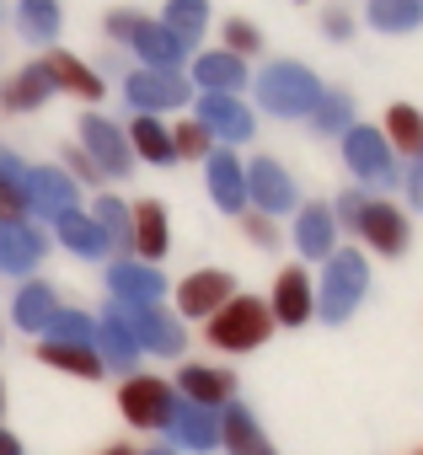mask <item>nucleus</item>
Here are the masks:
<instances>
[{
    "label": "nucleus",
    "mask_w": 423,
    "mask_h": 455,
    "mask_svg": "<svg viewBox=\"0 0 423 455\" xmlns=\"http://www.w3.org/2000/svg\"><path fill=\"white\" fill-rule=\"evenodd\" d=\"M274 332V311L252 295H231L215 316H209V343L215 348H231V354H247L258 343H268Z\"/></svg>",
    "instance_id": "1"
},
{
    "label": "nucleus",
    "mask_w": 423,
    "mask_h": 455,
    "mask_svg": "<svg viewBox=\"0 0 423 455\" xmlns=\"http://www.w3.org/2000/svg\"><path fill=\"white\" fill-rule=\"evenodd\" d=\"M258 97H263L268 113L300 118V113H311V108L322 102V81H316L306 65H268L263 81H258Z\"/></svg>",
    "instance_id": "2"
},
{
    "label": "nucleus",
    "mask_w": 423,
    "mask_h": 455,
    "mask_svg": "<svg viewBox=\"0 0 423 455\" xmlns=\"http://www.w3.org/2000/svg\"><path fill=\"white\" fill-rule=\"evenodd\" d=\"M364 290H370V268H364V258L359 252H332L327 258V279H322V316L327 322H348L354 316V306L364 300Z\"/></svg>",
    "instance_id": "3"
},
{
    "label": "nucleus",
    "mask_w": 423,
    "mask_h": 455,
    "mask_svg": "<svg viewBox=\"0 0 423 455\" xmlns=\"http://www.w3.org/2000/svg\"><path fill=\"white\" fill-rule=\"evenodd\" d=\"M108 28L118 33V38H129L140 54H145V65L150 70H172L177 60H182V38H172L166 28H156V22H145V17H129V12H118V17H108Z\"/></svg>",
    "instance_id": "4"
},
{
    "label": "nucleus",
    "mask_w": 423,
    "mask_h": 455,
    "mask_svg": "<svg viewBox=\"0 0 423 455\" xmlns=\"http://www.w3.org/2000/svg\"><path fill=\"white\" fill-rule=\"evenodd\" d=\"M118 407H124V418L134 423V428H166L172 423V386H161V380H150V375H134L124 391H118Z\"/></svg>",
    "instance_id": "5"
},
{
    "label": "nucleus",
    "mask_w": 423,
    "mask_h": 455,
    "mask_svg": "<svg viewBox=\"0 0 423 455\" xmlns=\"http://www.w3.org/2000/svg\"><path fill=\"white\" fill-rule=\"evenodd\" d=\"M118 322L134 332L140 348H156V354H177V348H182V327H177L166 311L145 306V300H124V306H118Z\"/></svg>",
    "instance_id": "6"
},
{
    "label": "nucleus",
    "mask_w": 423,
    "mask_h": 455,
    "mask_svg": "<svg viewBox=\"0 0 423 455\" xmlns=\"http://www.w3.org/2000/svg\"><path fill=\"white\" fill-rule=\"evenodd\" d=\"M231 295H236V279H231V274L204 268V274H188V279L177 284V311H182V316H215Z\"/></svg>",
    "instance_id": "7"
},
{
    "label": "nucleus",
    "mask_w": 423,
    "mask_h": 455,
    "mask_svg": "<svg viewBox=\"0 0 423 455\" xmlns=\"http://www.w3.org/2000/svg\"><path fill=\"white\" fill-rule=\"evenodd\" d=\"M343 156H348V166H354L359 177H370V182H391V177H396V166H391V145H386V134H375V129L348 124V134H343Z\"/></svg>",
    "instance_id": "8"
},
{
    "label": "nucleus",
    "mask_w": 423,
    "mask_h": 455,
    "mask_svg": "<svg viewBox=\"0 0 423 455\" xmlns=\"http://www.w3.org/2000/svg\"><path fill=\"white\" fill-rule=\"evenodd\" d=\"M354 225L364 231V242H370L375 252H386V258H396V252L407 247V214H402L396 204H364Z\"/></svg>",
    "instance_id": "9"
},
{
    "label": "nucleus",
    "mask_w": 423,
    "mask_h": 455,
    "mask_svg": "<svg viewBox=\"0 0 423 455\" xmlns=\"http://www.w3.org/2000/svg\"><path fill=\"white\" fill-rule=\"evenodd\" d=\"M311 311H316L311 279H306L300 268H284V274L274 279V316H279L284 327H300V322H311Z\"/></svg>",
    "instance_id": "10"
},
{
    "label": "nucleus",
    "mask_w": 423,
    "mask_h": 455,
    "mask_svg": "<svg viewBox=\"0 0 423 455\" xmlns=\"http://www.w3.org/2000/svg\"><path fill=\"white\" fill-rule=\"evenodd\" d=\"M247 198L263 204L268 214H279V209L295 204V182L284 177V166H274V161H252V166H247Z\"/></svg>",
    "instance_id": "11"
},
{
    "label": "nucleus",
    "mask_w": 423,
    "mask_h": 455,
    "mask_svg": "<svg viewBox=\"0 0 423 455\" xmlns=\"http://www.w3.org/2000/svg\"><path fill=\"white\" fill-rule=\"evenodd\" d=\"M129 97H134L145 113H161V108L188 102V81H177L172 70H140V76L129 81Z\"/></svg>",
    "instance_id": "12"
},
{
    "label": "nucleus",
    "mask_w": 423,
    "mask_h": 455,
    "mask_svg": "<svg viewBox=\"0 0 423 455\" xmlns=\"http://www.w3.org/2000/svg\"><path fill=\"white\" fill-rule=\"evenodd\" d=\"M198 124L209 134H226V140H247L252 134V113L236 97H204L198 102Z\"/></svg>",
    "instance_id": "13"
},
{
    "label": "nucleus",
    "mask_w": 423,
    "mask_h": 455,
    "mask_svg": "<svg viewBox=\"0 0 423 455\" xmlns=\"http://www.w3.org/2000/svg\"><path fill=\"white\" fill-rule=\"evenodd\" d=\"M209 193H215V204L220 209H231V214H242L247 209V172L236 166V156H209Z\"/></svg>",
    "instance_id": "14"
},
{
    "label": "nucleus",
    "mask_w": 423,
    "mask_h": 455,
    "mask_svg": "<svg viewBox=\"0 0 423 455\" xmlns=\"http://www.w3.org/2000/svg\"><path fill=\"white\" fill-rule=\"evenodd\" d=\"M193 81H198V86H209V97H231V92H242V86H247V70H242V60H236V54H198Z\"/></svg>",
    "instance_id": "15"
},
{
    "label": "nucleus",
    "mask_w": 423,
    "mask_h": 455,
    "mask_svg": "<svg viewBox=\"0 0 423 455\" xmlns=\"http://www.w3.org/2000/svg\"><path fill=\"white\" fill-rule=\"evenodd\" d=\"M332 231H338V220L327 214V204H311V209H300V220H295V242H300V252L316 258V263L332 258Z\"/></svg>",
    "instance_id": "16"
},
{
    "label": "nucleus",
    "mask_w": 423,
    "mask_h": 455,
    "mask_svg": "<svg viewBox=\"0 0 423 455\" xmlns=\"http://www.w3.org/2000/svg\"><path fill=\"white\" fill-rule=\"evenodd\" d=\"M177 386L188 391V402H193V407H220V402L231 396L236 375H226V370H209V364H188V370L177 375Z\"/></svg>",
    "instance_id": "17"
},
{
    "label": "nucleus",
    "mask_w": 423,
    "mask_h": 455,
    "mask_svg": "<svg viewBox=\"0 0 423 455\" xmlns=\"http://www.w3.org/2000/svg\"><path fill=\"white\" fill-rule=\"evenodd\" d=\"M81 129H86L92 161H97L102 172H129V156H134V150H129V140H124V134H118V129H113L108 118H86Z\"/></svg>",
    "instance_id": "18"
},
{
    "label": "nucleus",
    "mask_w": 423,
    "mask_h": 455,
    "mask_svg": "<svg viewBox=\"0 0 423 455\" xmlns=\"http://www.w3.org/2000/svg\"><path fill=\"white\" fill-rule=\"evenodd\" d=\"M220 444H226L231 455H274V444L263 439V428H258V418H252L247 407H231V412L220 418Z\"/></svg>",
    "instance_id": "19"
},
{
    "label": "nucleus",
    "mask_w": 423,
    "mask_h": 455,
    "mask_svg": "<svg viewBox=\"0 0 423 455\" xmlns=\"http://www.w3.org/2000/svg\"><path fill=\"white\" fill-rule=\"evenodd\" d=\"M134 252L156 268V258H166V209L156 198H145L134 209Z\"/></svg>",
    "instance_id": "20"
},
{
    "label": "nucleus",
    "mask_w": 423,
    "mask_h": 455,
    "mask_svg": "<svg viewBox=\"0 0 423 455\" xmlns=\"http://www.w3.org/2000/svg\"><path fill=\"white\" fill-rule=\"evenodd\" d=\"M172 423H177V439L188 450H215L220 444V418H209V407H172Z\"/></svg>",
    "instance_id": "21"
},
{
    "label": "nucleus",
    "mask_w": 423,
    "mask_h": 455,
    "mask_svg": "<svg viewBox=\"0 0 423 455\" xmlns=\"http://www.w3.org/2000/svg\"><path fill=\"white\" fill-rule=\"evenodd\" d=\"M44 76H49V86H65V92H76V97H102V81H97V70H86L81 60H70V54H49L44 60Z\"/></svg>",
    "instance_id": "22"
},
{
    "label": "nucleus",
    "mask_w": 423,
    "mask_h": 455,
    "mask_svg": "<svg viewBox=\"0 0 423 455\" xmlns=\"http://www.w3.org/2000/svg\"><path fill=\"white\" fill-rule=\"evenodd\" d=\"M113 290H118L124 300L156 306V300H161V274H156L150 263H118V268H113Z\"/></svg>",
    "instance_id": "23"
},
{
    "label": "nucleus",
    "mask_w": 423,
    "mask_h": 455,
    "mask_svg": "<svg viewBox=\"0 0 423 455\" xmlns=\"http://www.w3.org/2000/svg\"><path fill=\"white\" fill-rule=\"evenodd\" d=\"M129 150L145 156V161H172V129H166L156 113H145V118H134V129H129Z\"/></svg>",
    "instance_id": "24"
},
{
    "label": "nucleus",
    "mask_w": 423,
    "mask_h": 455,
    "mask_svg": "<svg viewBox=\"0 0 423 455\" xmlns=\"http://www.w3.org/2000/svg\"><path fill=\"white\" fill-rule=\"evenodd\" d=\"M386 145H396V150H407V156H423V113L407 108V102H396V108L386 113Z\"/></svg>",
    "instance_id": "25"
},
{
    "label": "nucleus",
    "mask_w": 423,
    "mask_h": 455,
    "mask_svg": "<svg viewBox=\"0 0 423 455\" xmlns=\"http://www.w3.org/2000/svg\"><path fill=\"white\" fill-rule=\"evenodd\" d=\"M423 22V0H370V28L380 33H407Z\"/></svg>",
    "instance_id": "26"
},
{
    "label": "nucleus",
    "mask_w": 423,
    "mask_h": 455,
    "mask_svg": "<svg viewBox=\"0 0 423 455\" xmlns=\"http://www.w3.org/2000/svg\"><path fill=\"white\" fill-rule=\"evenodd\" d=\"M38 252H44V242L28 225H6L0 231V268H28V263H38Z\"/></svg>",
    "instance_id": "27"
},
{
    "label": "nucleus",
    "mask_w": 423,
    "mask_h": 455,
    "mask_svg": "<svg viewBox=\"0 0 423 455\" xmlns=\"http://www.w3.org/2000/svg\"><path fill=\"white\" fill-rule=\"evenodd\" d=\"M38 359L44 364H60V370H76V375H102V359L86 343H44Z\"/></svg>",
    "instance_id": "28"
},
{
    "label": "nucleus",
    "mask_w": 423,
    "mask_h": 455,
    "mask_svg": "<svg viewBox=\"0 0 423 455\" xmlns=\"http://www.w3.org/2000/svg\"><path fill=\"white\" fill-rule=\"evenodd\" d=\"M204 22H209V6H204V0H172V6H166V33L172 38H182V44H193L198 33H204Z\"/></svg>",
    "instance_id": "29"
},
{
    "label": "nucleus",
    "mask_w": 423,
    "mask_h": 455,
    "mask_svg": "<svg viewBox=\"0 0 423 455\" xmlns=\"http://www.w3.org/2000/svg\"><path fill=\"white\" fill-rule=\"evenodd\" d=\"M44 97H49V76H44V65H38V70H22L6 92H0V108L22 113V108H38Z\"/></svg>",
    "instance_id": "30"
},
{
    "label": "nucleus",
    "mask_w": 423,
    "mask_h": 455,
    "mask_svg": "<svg viewBox=\"0 0 423 455\" xmlns=\"http://www.w3.org/2000/svg\"><path fill=\"white\" fill-rule=\"evenodd\" d=\"M60 231H65V242H70L76 252H86V258H97V252L108 247L102 225H97V220H81L76 209H65V214H60Z\"/></svg>",
    "instance_id": "31"
},
{
    "label": "nucleus",
    "mask_w": 423,
    "mask_h": 455,
    "mask_svg": "<svg viewBox=\"0 0 423 455\" xmlns=\"http://www.w3.org/2000/svg\"><path fill=\"white\" fill-rule=\"evenodd\" d=\"M17 322L22 327H44V322H54V295L49 290H22V300H17Z\"/></svg>",
    "instance_id": "32"
},
{
    "label": "nucleus",
    "mask_w": 423,
    "mask_h": 455,
    "mask_svg": "<svg viewBox=\"0 0 423 455\" xmlns=\"http://www.w3.org/2000/svg\"><path fill=\"white\" fill-rule=\"evenodd\" d=\"M102 343H108V354H113V364H124V370H129V364H134V354H140V343H134V332H129V327H124L118 316H108V322H102Z\"/></svg>",
    "instance_id": "33"
},
{
    "label": "nucleus",
    "mask_w": 423,
    "mask_h": 455,
    "mask_svg": "<svg viewBox=\"0 0 423 455\" xmlns=\"http://www.w3.org/2000/svg\"><path fill=\"white\" fill-rule=\"evenodd\" d=\"M22 28H28L33 38H54L60 6H54V0H22Z\"/></svg>",
    "instance_id": "34"
},
{
    "label": "nucleus",
    "mask_w": 423,
    "mask_h": 455,
    "mask_svg": "<svg viewBox=\"0 0 423 455\" xmlns=\"http://www.w3.org/2000/svg\"><path fill=\"white\" fill-rule=\"evenodd\" d=\"M311 113H316V129H322V134H338V129H348V113H354V108H348V97H338V92L327 97V92H322V102H316Z\"/></svg>",
    "instance_id": "35"
},
{
    "label": "nucleus",
    "mask_w": 423,
    "mask_h": 455,
    "mask_svg": "<svg viewBox=\"0 0 423 455\" xmlns=\"http://www.w3.org/2000/svg\"><path fill=\"white\" fill-rule=\"evenodd\" d=\"M172 156H188V161L209 156V129L204 124H177L172 129Z\"/></svg>",
    "instance_id": "36"
},
{
    "label": "nucleus",
    "mask_w": 423,
    "mask_h": 455,
    "mask_svg": "<svg viewBox=\"0 0 423 455\" xmlns=\"http://www.w3.org/2000/svg\"><path fill=\"white\" fill-rule=\"evenodd\" d=\"M33 193H38L49 209H60V214L70 209V182H65L60 172H38V177H33Z\"/></svg>",
    "instance_id": "37"
},
{
    "label": "nucleus",
    "mask_w": 423,
    "mask_h": 455,
    "mask_svg": "<svg viewBox=\"0 0 423 455\" xmlns=\"http://www.w3.org/2000/svg\"><path fill=\"white\" fill-rule=\"evenodd\" d=\"M226 44H231V54H236V60H242V54H258V49H263L258 28H252V22H242V17H236V22H226Z\"/></svg>",
    "instance_id": "38"
},
{
    "label": "nucleus",
    "mask_w": 423,
    "mask_h": 455,
    "mask_svg": "<svg viewBox=\"0 0 423 455\" xmlns=\"http://www.w3.org/2000/svg\"><path fill=\"white\" fill-rule=\"evenodd\" d=\"M92 338H97V327L86 316H54V343H86L92 348Z\"/></svg>",
    "instance_id": "39"
},
{
    "label": "nucleus",
    "mask_w": 423,
    "mask_h": 455,
    "mask_svg": "<svg viewBox=\"0 0 423 455\" xmlns=\"http://www.w3.org/2000/svg\"><path fill=\"white\" fill-rule=\"evenodd\" d=\"M242 225H247V236H252L258 247H274V242H279V231H274L268 214H242Z\"/></svg>",
    "instance_id": "40"
},
{
    "label": "nucleus",
    "mask_w": 423,
    "mask_h": 455,
    "mask_svg": "<svg viewBox=\"0 0 423 455\" xmlns=\"http://www.w3.org/2000/svg\"><path fill=\"white\" fill-rule=\"evenodd\" d=\"M12 214H22V193L6 188V177H0V220H12Z\"/></svg>",
    "instance_id": "41"
},
{
    "label": "nucleus",
    "mask_w": 423,
    "mask_h": 455,
    "mask_svg": "<svg viewBox=\"0 0 423 455\" xmlns=\"http://www.w3.org/2000/svg\"><path fill=\"white\" fill-rule=\"evenodd\" d=\"M407 193H412V204L423 209V156H412V177H407Z\"/></svg>",
    "instance_id": "42"
},
{
    "label": "nucleus",
    "mask_w": 423,
    "mask_h": 455,
    "mask_svg": "<svg viewBox=\"0 0 423 455\" xmlns=\"http://www.w3.org/2000/svg\"><path fill=\"white\" fill-rule=\"evenodd\" d=\"M70 166H76L81 177H102V166H97L92 156H81V150H70Z\"/></svg>",
    "instance_id": "43"
},
{
    "label": "nucleus",
    "mask_w": 423,
    "mask_h": 455,
    "mask_svg": "<svg viewBox=\"0 0 423 455\" xmlns=\"http://www.w3.org/2000/svg\"><path fill=\"white\" fill-rule=\"evenodd\" d=\"M348 28H354V22H348V12H327V33H332V38H343Z\"/></svg>",
    "instance_id": "44"
},
{
    "label": "nucleus",
    "mask_w": 423,
    "mask_h": 455,
    "mask_svg": "<svg viewBox=\"0 0 423 455\" xmlns=\"http://www.w3.org/2000/svg\"><path fill=\"white\" fill-rule=\"evenodd\" d=\"M338 209H343V220H348V225H354V220H359V209H364V198H359V193H348V198H343V204H338Z\"/></svg>",
    "instance_id": "45"
},
{
    "label": "nucleus",
    "mask_w": 423,
    "mask_h": 455,
    "mask_svg": "<svg viewBox=\"0 0 423 455\" xmlns=\"http://www.w3.org/2000/svg\"><path fill=\"white\" fill-rule=\"evenodd\" d=\"M0 455H17V439L12 434H0Z\"/></svg>",
    "instance_id": "46"
},
{
    "label": "nucleus",
    "mask_w": 423,
    "mask_h": 455,
    "mask_svg": "<svg viewBox=\"0 0 423 455\" xmlns=\"http://www.w3.org/2000/svg\"><path fill=\"white\" fill-rule=\"evenodd\" d=\"M102 455H134V450H124V444H113V450H102Z\"/></svg>",
    "instance_id": "47"
},
{
    "label": "nucleus",
    "mask_w": 423,
    "mask_h": 455,
    "mask_svg": "<svg viewBox=\"0 0 423 455\" xmlns=\"http://www.w3.org/2000/svg\"><path fill=\"white\" fill-rule=\"evenodd\" d=\"M150 455H172V450H150Z\"/></svg>",
    "instance_id": "48"
},
{
    "label": "nucleus",
    "mask_w": 423,
    "mask_h": 455,
    "mask_svg": "<svg viewBox=\"0 0 423 455\" xmlns=\"http://www.w3.org/2000/svg\"><path fill=\"white\" fill-rule=\"evenodd\" d=\"M418 455H423V450H418Z\"/></svg>",
    "instance_id": "49"
}]
</instances>
